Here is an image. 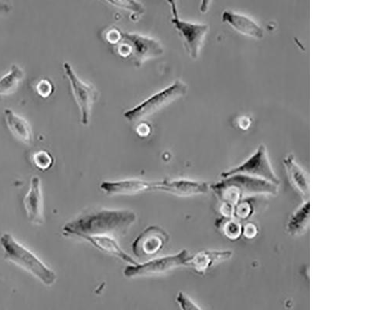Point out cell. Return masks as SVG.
I'll list each match as a JSON object with an SVG mask.
<instances>
[{
	"mask_svg": "<svg viewBox=\"0 0 387 310\" xmlns=\"http://www.w3.org/2000/svg\"><path fill=\"white\" fill-rule=\"evenodd\" d=\"M231 251H203L191 257L186 267H190L199 274H204L205 271L213 266L230 260L232 258Z\"/></svg>",
	"mask_w": 387,
	"mask_h": 310,
	"instance_id": "obj_14",
	"label": "cell"
},
{
	"mask_svg": "<svg viewBox=\"0 0 387 310\" xmlns=\"http://www.w3.org/2000/svg\"><path fill=\"white\" fill-rule=\"evenodd\" d=\"M36 89L39 95L43 98L49 97L53 92V85L49 80H42L36 85Z\"/></svg>",
	"mask_w": 387,
	"mask_h": 310,
	"instance_id": "obj_25",
	"label": "cell"
},
{
	"mask_svg": "<svg viewBox=\"0 0 387 310\" xmlns=\"http://www.w3.org/2000/svg\"><path fill=\"white\" fill-rule=\"evenodd\" d=\"M217 228L220 229L224 235L231 240H237L243 235V225L234 218H223L218 221Z\"/></svg>",
	"mask_w": 387,
	"mask_h": 310,
	"instance_id": "obj_22",
	"label": "cell"
},
{
	"mask_svg": "<svg viewBox=\"0 0 387 310\" xmlns=\"http://www.w3.org/2000/svg\"><path fill=\"white\" fill-rule=\"evenodd\" d=\"M0 244L7 261L27 271L46 286L56 283V273L9 232H4L0 237Z\"/></svg>",
	"mask_w": 387,
	"mask_h": 310,
	"instance_id": "obj_3",
	"label": "cell"
},
{
	"mask_svg": "<svg viewBox=\"0 0 387 310\" xmlns=\"http://www.w3.org/2000/svg\"><path fill=\"white\" fill-rule=\"evenodd\" d=\"M267 196H253L239 200L234 206V218L238 221H246L257 213L262 206H265Z\"/></svg>",
	"mask_w": 387,
	"mask_h": 310,
	"instance_id": "obj_19",
	"label": "cell"
},
{
	"mask_svg": "<svg viewBox=\"0 0 387 310\" xmlns=\"http://www.w3.org/2000/svg\"><path fill=\"white\" fill-rule=\"evenodd\" d=\"M309 201L305 200L296 211H294L286 224V232L291 236L299 237L307 231L310 216Z\"/></svg>",
	"mask_w": 387,
	"mask_h": 310,
	"instance_id": "obj_20",
	"label": "cell"
},
{
	"mask_svg": "<svg viewBox=\"0 0 387 310\" xmlns=\"http://www.w3.org/2000/svg\"><path fill=\"white\" fill-rule=\"evenodd\" d=\"M222 20L229 23L239 33L258 39H262L265 36V31L258 23L243 13L224 11L222 13Z\"/></svg>",
	"mask_w": 387,
	"mask_h": 310,
	"instance_id": "obj_15",
	"label": "cell"
},
{
	"mask_svg": "<svg viewBox=\"0 0 387 310\" xmlns=\"http://www.w3.org/2000/svg\"><path fill=\"white\" fill-rule=\"evenodd\" d=\"M167 232L160 227L145 229L132 244V251L139 259L152 257L158 254L168 242Z\"/></svg>",
	"mask_w": 387,
	"mask_h": 310,
	"instance_id": "obj_10",
	"label": "cell"
},
{
	"mask_svg": "<svg viewBox=\"0 0 387 310\" xmlns=\"http://www.w3.org/2000/svg\"><path fill=\"white\" fill-rule=\"evenodd\" d=\"M283 162L291 185L297 190L302 198L307 200L309 197L308 175L298 164L293 154L288 155Z\"/></svg>",
	"mask_w": 387,
	"mask_h": 310,
	"instance_id": "obj_16",
	"label": "cell"
},
{
	"mask_svg": "<svg viewBox=\"0 0 387 310\" xmlns=\"http://www.w3.org/2000/svg\"><path fill=\"white\" fill-rule=\"evenodd\" d=\"M120 35V54L122 56L129 57L137 66L163 53L161 44L153 38L121 31Z\"/></svg>",
	"mask_w": 387,
	"mask_h": 310,
	"instance_id": "obj_6",
	"label": "cell"
},
{
	"mask_svg": "<svg viewBox=\"0 0 387 310\" xmlns=\"http://www.w3.org/2000/svg\"><path fill=\"white\" fill-rule=\"evenodd\" d=\"M83 240H87L98 250L106 254L115 256L123 261L130 264L131 266L137 265V262L130 256L124 252L115 237L111 236H91L85 237Z\"/></svg>",
	"mask_w": 387,
	"mask_h": 310,
	"instance_id": "obj_17",
	"label": "cell"
},
{
	"mask_svg": "<svg viewBox=\"0 0 387 310\" xmlns=\"http://www.w3.org/2000/svg\"><path fill=\"white\" fill-rule=\"evenodd\" d=\"M188 85L182 81H176L169 87L154 94L144 103L131 108L124 113L125 118L130 121H139L161 110L163 107L187 92Z\"/></svg>",
	"mask_w": 387,
	"mask_h": 310,
	"instance_id": "obj_4",
	"label": "cell"
},
{
	"mask_svg": "<svg viewBox=\"0 0 387 310\" xmlns=\"http://www.w3.org/2000/svg\"><path fill=\"white\" fill-rule=\"evenodd\" d=\"M11 9V7L9 4L4 2H0V13L9 12Z\"/></svg>",
	"mask_w": 387,
	"mask_h": 310,
	"instance_id": "obj_29",
	"label": "cell"
},
{
	"mask_svg": "<svg viewBox=\"0 0 387 310\" xmlns=\"http://www.w3.org/2000/svg\"><path fill=\"white\" fill-rule=\"evenodd\" d=\"M63 68L71 83L76 103L80 107L82 123L87 126L89 123L91 107L99 97L98 91L92 85L80 80L68 62L64 63Z\"/></svg>",
	"mask_w": 387,
	"mask_h": 310,
	"instance_id": "obj_8",
	"label": "cell"
},
{
	"mask_svg": "<svg viewBox=\"0 0 387 310\" xmlns=\"http://www.w3.org/2000/svg\"><path fill=\"white\" fill-rule=\"evenodd\" d=\"M33 161L38 169L46 170L53 166L54 159L50 152L42 150L34 154Z\"/></svg>",
	"mask_w": 387,
	"mask_h": 310,
	"instance_id": "obj_23",
	"label": "cell"
},
{
	"mask_svg": "<svg viewBox=\"0 0 387 310\" xmlns=\"http://www.w3.org/2000/svg\"><path fill=\"white\" fill-rule=\"evenodd\" d=\"M23 206L28 221L37 226L44 223V196L41 178L34 176L31 178L30 189L23 199Z\"/></svg>",
	"mask_w": 387,
	"mask_h": 310,
	"instance_id": "obj_11",
	"label": "cell"
},
{
	"mask_svg": "<svg viewBox=\"0 0 387 310\" xmlns=\"http://www.w3.org/2000/svg\"><path fill=\"white\" fill-rule=\"evenodd\" d=\"M25 78V72L18 65H13L10 72L0 79V96L12 94Z\"/></svg>",
	"mask_w": 387,
	"mask_h": 310,
	"instance_id": "obj_21",
	"label": "cell"
},
{
	"mask_svg": "<svg viewBox=\"0 0 387 310\" xmlns=\"http://www.w3.org/2000/svg\"><path fill=\"white\" fill-rule=\"evenodd\" d=\"M259 232L258 227L253 223H247L243 226V235L246 239H253L258 236Z\"/></svg>",
	"mask_w": 387,
	"mask_h": 310,
	"instance_id": "obj_27",
	"label": "cell"
},
{
	"mask_svg": "<svg viewBox=\"0 0 387 310\" xmlns=\"http://www.w3.org/2000/svg\"><path fill=\"white\" fill-rule=\"evenodd\" d=\"M4 113L7 127L13 136L23 143L29 144L32 142V130L27 120L11 108H5Z\"/></svg>",
	"mask_w": 387,
	"mask_h": 310,
	"instance_id": "obj_18",
	"label": "cell"
},
{
	"mask_svg": "<svg viewBox=\"0 0 387 310\" xmlns=\"http://www.w3.org/2000/svg\"><path fill=\"white\" fill-rule=\"evenodd\" d=\"M212 186L222 203L235 206L239 200L253 196H277L279 186L261 178L236 174L223 178Z\"/></svg>",
	"mask_w": 387,
	"mask_h": 310,
	"instance_id": "obj_2",
	"label": "cell"
},
{
	"mask_svg": "<svg viewBox=\"0 0 387 310\" xmlns=\"http://www.w3.org/2000/svg\"><path fill=\"white\" fill-rule=\"evenodd\" d=\"M168 3L172 6L173 16L172 22L182 34L186 44V49L192 58H198L201 46L203 45L208 32V26L181 20L178 17L176 3L175 1H168Z\"/></svg>",
	"mask_w": 387,
	"mask_h": 310,
	"instance_id": "obj_9",
	"label": "cell"
},
{
	"mask_svg": "<svg viewBox=\"0 0 387 310\" xmlns=\"http://www.w3.org/2000/svg\"><path fill=\"white\" fill-rule=\"evenodd\" d=\"M136 221V213L129 209H94L67 223L63 232L82 239L103 235L115 237L125 234Z\"/></svg>",
	"mask_w": 387,
	"mask_h": 310,
	"instance_id": "obj_1",
	"label": "cell"
},
{
	"mask_svg": "<svg viewBox=\"0 0 387 310\" xmlns=\"http://www.w3.org/2000/svg\"><path fill=\"white\" fill-rule=\"evenodd\" d=\"M209 190L210 186L205 182L186 180L152 182V191L165 192L181 197L203 195Z\"/></svg>",
	"mask_w": 387,
	"mask_h": 310,
	"instance_id": "obj_12",
	"label": "cell"
},
{
	"mask_svg": "<svg viewBox=\"0 0 387 310\" xmlns=\"http://www.w3.org/2000/svg\"><path fill=\"white\" fill-rule=\"evenodd\" d=\"M191 257L189 252L182 250L175 255L154 259L143 264L129 266L123 271L128 278L156 276L168 273L175 268L187 266Z\"/></svg>",
	"mask_w": 387,
	"mask_h": 310,
	"instance_id": "obj_5",
	"label": "cell"
},
{
	"mask_svg": "<svg viewBox=\"0 0 387 310\" xmlns=\"http://www.w3.org/2000/svg\"><path fill=\"white\" fill-rule=\"evenodd\" d=\"M236 174L247 175L280 186L281 180L277 177L271 166L267 147L265 145L259 146L257 151L249 159H247L241 165L223 173L222 178H227Z\"/></svg>",
	"mask_w": 387,
	"mask_h": 310,
	"instance_id": "obj_7",
	"label": "cell"
},
{
	"mask_svg": "<svg viewBox=\"0 0 387 310\" xmlns=\"http://www.w3.org/2000/svg\"><path fill=\"white\" fill-rule=\"evenodd\" d=\"M176 301L182 310H203L195 301L183 292H178Z\"/></svg>",
	"mask_w": 387,
	"mask_h": 310,
	"instance_id": "obj_24",
	"label": "cell"
},
{
	"mask_svg": "<svg viewBox=\"0 0 387 310\" xmlns=\"http://www.w3.org/2000/svg\"><path fill=\"white\" fill-rule=\"evenodd\" d=\"M137 131L138 133L141 136H146L150 133V128L145 125V124H143V125H141L138 128Z\"/></svg>",
	"mask_w": 387,
	"mask_h": 310,
	"instance_id": "obj_28",
	"label": "cell"
},
{
	"mask_svg": "<svg viewBox=\"0 0 387 310\" xmlns=\"http://www.w3.org/2000/svg\"><path fill=\"white\" fill-rule=\"evenodd\" d=\"M112 4L118 6L123 8H127V9L134 11L136 12L142 13L144 12V6L141 4L135 1H111L110 2Z\"/></svg>",
	"mask_w": 387,
	"mask_h": 310,
	"instance_id": "obj_26",
	"label": "cell"
},
{
	"mask_svg": "<svg viewBox=\"0 0 387 310\" xmlns=\"http://www.w3.org/2000/svg\"><path fill=\"white\" fill-rule=\"evenodd\" d=\"M100 188L108 196H133L152 191V182L137 180L105 182L101 184Z\"/></svg>",
	"mask_w": 387,
	"mask_h": 310,
	"instance_id": "obj_13",
	"label": "cell"
}]
</instances>
